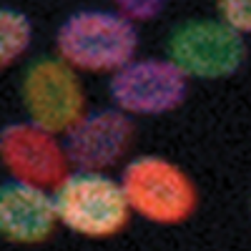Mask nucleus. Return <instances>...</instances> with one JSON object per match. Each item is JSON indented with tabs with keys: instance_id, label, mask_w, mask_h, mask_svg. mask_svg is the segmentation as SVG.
Wrapping results in <instances>:
<instances>
[{
	"instance_id": "obj_10",
	"label": "nucleus",
	"mask_w": 251,
	"mask_h": 251,
	"mask_svg": "<svg viewBox=\"0 0 251 251\" xmlns=\"http://www.w3.org/2000/svg\"><path fill=\"white\" fill-rule=\"evenodd\" d=\"M33 25L25 13L0 8V68H8L30 48Z\"/></svg>"
},
{
	"instance_id": "obj_4",
	"label": "nucleus",
	"mask_w": 251,
	"mask_h": 251,
	"mask_svg": "<svg viewBox=\"0 0 251 251\" xmlns=\"http://www.w3.org/2000/svg\"><path fill=\"white\" fill-rule=\"evenodd\" d=\"M171 63L199 80H221L234 75L246 58L241 33L221 20H188L178 25L169 43Z\"/></svg>"
},
{
	"instance_id": "obj_5",
	"label": "nucleus",
	"mask_w": 251,
	"mask_h": 251,
	"mask_svg": "<svg viewBox=\"0 0 251 251\" xmlns=\"http://www.w3.org/2000/svg\"><path fill=\"white\" fill-rule=\"evenodd\" d=\"M23 103L30 123L50 133H66L86 113V91L68 63L40 58L25 71Z\"/></svg>"
},
{
	"instance_id": "obj_8",
	"label": "nucleus",
	"mask_w": 251,
	"mask_h": 251,
	"mask_svg": "<svg viewBox=\"0 0 251 251\" xmlns=\"http://www.w3.org/2000/svg\"><path fill=\"white\" fill-rule=\"evenodd\" d=\"M66 156L80 171H103L116 166L133 143V121L123 111L83 113L73 128L66 131Z\"/></svg>"
},
{
	"instance_id": "obj_11",
	"label": "nucleus",
	"mask_w": 251,
	"mask_h": 251,
	"mask_svg": "<svg viewBox=\"0 0 251 251\" xmlns=\"http://www.w3.org/2000/svg\"><path fill=\"white\" fill-rule=\"evenodd\" d=\"M219 20L239 33L251 30V0H216Z\"/></svg>"
},
{
	"instance_id": "obj_2",
	"label": "nucleus",
	"mask_w": 251,
	"mask_h": 251,
	"mask_svg": "<svg viewBox=\"0 0 251 251\" xmlns=\"http://www.w3.org/2000/svg\"><path fill=\"white\" fill-rule=\"evenodd\" d=\"M121 191L131 211L158 226H178L194 216L199 191L181 166L163 156H138L123 169Z\"/></svg>"
},
{
	"instance_id": "obj_3",
	"label": "nucleus",
	"mask_w": 251,
	"mask_h": 251,
	"mask_svg": "<svg viewBox=\"0 0 251 251\" xmlns=\"http://www.w3.org/2000/svg\"><path fill=\"white\" fill-rule=\"evenodd\" d=\"M53 208L63 226L88 239L116 236L131 221L121 183L100 171L68 174L55 186Z\"/></svg>"
},
{
	"instance_id": "obj_1",
	"label": "nucleus",
	"mask_w": 251,
	"mask_h": 251,
	"mask_svg": "<svg viewBox=\"0 0 251 251\" xmlns=\"http://www.w3.org/2000/svg\"><path fill=\"white\" fill-rule=\"evenodd\" d=\"M55 48L73 71L108 73L118 71L138 50L133 20L113 10H78L60 23Z\"/></svg>"
},
{
	"instance_id": "obj_12",
	"label": "nucleus",
	"mask_w": 251,
	"mask_h": 251,
	"mask_svg": "<svg viewBox=\"0 0 251 251\" xmlns=\"http://www.w3.org/2000/svg\"><path fill=\"white\" fill-rule=\"evenodd\" d=\"M113 3L118 5L121 15H126L128 20H141V23H146V20H153L163 5H166V0H113Z\"/></svg>"
},
{
	"instance_id": "obj_6",
	"label": "nucleus",
	"mask_w": 251,
	"mask_h": 251,
	"mask_svg": "<svg viewBox=\"0 0 251 251\" xmlns=\"http://www.w3.org/2000/svg\"><path fill=\"white\" fill-rule=\"evenodd\" d=\"M108 91L123 113L161 116L176 111L186 100L188 78L171 60L141 58L113 71Z\"/></svg>"
},
{
	"instance_id": "obj_9",
	"label": "nucleus",
	"mask_w": 251,
	"mask_h": 251,
	"mask_svg": "<svg viewBox=\"0 0 251 251\" xmlns=\"http://www.w3.org/2000/svg\"><path fill=\"white\" fill-rule=\"evenodd\" d=\"M58 226L53 199L20 181L0 183V236L13 244H43Z\"/></svg>"
},
{
	"instance_id": "obj_7",
	"label": "nucleus",
	"mask_w": 251,
	"mask_h": 251,
	"mask_svg": "<svg viewBox=\"0 0 251 251\" xmlns=\"http://www.w3.org/2000/svg\"><path fill=\"white\" fill-rule=\"evenodd\" d=\"M0 161L15 181L43 191L55 188L71 169L55 133L35 123H10L0 131Z\"/></svg>"
}]
</instances>
